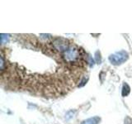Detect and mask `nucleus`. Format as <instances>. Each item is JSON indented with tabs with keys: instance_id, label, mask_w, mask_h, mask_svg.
<instances>
[{
	"instance_id": "f257e3e1",
	"label": "nucleus",
	"mask_w": 132,
	"mask_h": 124,
	"mask_svg": "<svg viewBox=\"0 0 132 124\" xmlns=\"http://www.w3.org/2000/svg\"><path fill=\"white\" fill-rule=\"evenodd\" d=\"M127 59H128V54L127 52L124 51L117 52L109 57V60L113 65H121L123 62H125Z\"/></svg>"
},
{
	"instance_id": "f03ea898",
	"label": "nucleus",
	"mask_w": 132,
	"mask_h": 124,
	"mask_svg": "<svg viewBox=\"0 0 132 124\" xmlns=\"http://www.w3.org/2000/svg\"><path fill=\"white\" fill-rule=\"evenodd\" d=\"M100 122V118L98 117H93L87 119L86 121H84L81 124H98Z\"/></svg>"
},
{
	"instance_id": "7ed1b4c3",
	"label": "nucleus",
	"mask_w": 132,
	"mask_h": 124,
	"mask_svg": "<svg viewBox=\"0 0 132 124\" xmlns=\"http://www.w3.org/2000/svg\"><path fill=\"white\" fill-rule=\"evenodd\" d=\"M130 93V87L129 85H128L127 84H124L123 85V89H122V95L124 97L126 96V95H128Z\"/></svg>"
}]
</instances>
